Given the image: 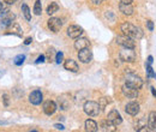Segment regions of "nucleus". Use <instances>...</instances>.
Segmentation results:
<instances>
[{"instance_id":"1","label":"nucleus","mask_w":156,"mask_h":132,"mask_svg":"<svg viewBox=\"0 0 156 132\" xmlns=\"http://www.w3.org/2000/svg\"><path fill=\"white\" fill-rule=\"evenodd\" d=\"M120 29H121V31H122V34L125 36H129V37L133 38V40L135 38H140L142 35H143L139 28H137V27H135L133 24H131L129 22L122 23L121 27H120Z\"/></svg>"},{"instance_id":"2","label":"nucleus","mask_w":156,"mask_h":132,"mask_svg":"<svg viewBox=\"0 0 156 132\" xmlns=\"http://www.w3.org/2000/svg\"><path fill=\"white\" fill-rule=\"evenodd\" d=\"M126 73V78H125V84L129 85V87H132V88H136V89H140L142 85H143V80L139 76H137L136 73H133L132 71H125Z\"/></svg>"},{"instance_id":"3","label":"nucleus","mask_w":156,"mask_h":132,"mask_svg":"<svg viewBox=\"0 0 156 132\" xmlns=\"http://www.w3.org/2000/svg\"><path fill=\"white\" fill-rule=\"evenodd\" d=\"M84 112L85 114H88L89 116H96L101 112V107L98 102H94V101H87L84 103Z\"/></svg>"},{"instance_id":"4","label":"nucleus","mask_w":156,"mask_h":132,"mask_svg":"<svg viewBox=\"0 0 156 132\" xmlns=\"http://www.w3.org/2000/svg\"><path fill=\"white\" fill-rule=\"evenodd\" d=\"M119 57H120V60L124 62H133L136 60V53L133 48H124L120 52Z\"/></svg>"},{"instance_id":"5","label":"nucleus","mask_w":156,"mask_h":132,"mask_svg":"<svg viewBox=\"0 0 156 132\" xmlns=\"http://www.w3.org/2000/svg\"><path fill=\"white\" fill-rule=\"evenodd\" d=\"M15 19H16V15L11 10H4V12L1 13V24L5 27H10Z\"/></svg>"},{"instance_id":"6","label":"nucleus","mask_w":156,"mask_h":132,"mask_svg":"<svg viewBox=\"0 0 156 132\" xmlns=\"http://www.w3.org/2000/svg\"><path fill=\"white\" fill-rule=\"evenodd\" d=\"M47 25H48V28H49L51 31H53V33H58L59 30L61 29V27H62V22H61V19L60 18L52 17V18L48 19Z\"/></svg>"},{"instance_id":"7","label":"nucleus","mask_w":156,"mask_h":132,"mask_svg":"<svg viewBox=\"0 0 156 132\" xmlns=\"http://www.w3.org/2000/svg\"><path fill=\"white\" fill-rule=\"evenodd\" d=\"M117 43L122 46L124 48H135V41L133 38L129 37V36H118Z\"/></svg>"},{"instance_id":"8","label":"nucleus","mask_w":156,"mask_h":132,"mask_svg":"<svg viewBox=\"0 0 156 132\" xmlns=\"http://www.w3.org/2000/svg\"><path fill=\"white\" fill-rule=\"evenodd\" d=\"M78 59L82 62L88 64L93 59V53H91V51H89V48H84V49H82V51L78 52Z\"/></svg>"},{"instance_id":"9","label":"nucleus","mask_w":156,"mask_h":132,"mask_svg":"<svg viewBox=\"0 0 156 132\" xmlns=\"http://www.w3.org/2000/svg\"><path fill=\"white\" fill-rule=\"evenodd\" d=\"M83 34V28L79 25H70L67 28V35L71 38H78Z\"/></svg>"},{"instance_id":"10","label":"nucleus","mask_w":156,"mask_h":132,"mask_svg":"<svg viewBox=\"0 0 156 132\" xmlns=\"http://www.w3.org/2000/svg\"><path fill=\"white\" fill-rule=\"evenodd\" d=\"M107 119L112 123V124H114L115 126L118 125H120L121 123H122V118H121V115L120 113L118 112L117 109H113V111H111L109 113H108V116H107Z\"/></svg>"},{"instance_id":"11","label":"nucleus","mask_w":156,"mask_h":132,"mask_svg":"<svg viewBox=\"0 0 156 132\" xmlns=\"http://www.w3.org/2000/svg\"><path fill=\"white\" fill-rule=\"evenodd\" d=\"M42 100H43V95L40 90H34V91H31V94L29 95V101L35 106L40 105L42 102Z\"/></svg>"},{"instance_id":"12","label":"nucleus","mask_w":156,"mask_h":132,"mask_svg":"<svg viewBox=\"0 0 156 132\" xmlns=\"http://www.w3.org/2000/svg\"><path fill=\"white\" fill-rule=\"evenodd\" d=\"M55 111H57V105H55L54 101L49 100V101H46L43 103V112H44V114L52 115V114L55 113Z\"/></svg>"},{"instance_id":"13","label":"nucleus","mask_w":156,"mask_h":132,"mask_svg":"<svg viewBox=\"0 0 156 132\" xmlns=\"http://www.w3.org/2000/svg\"><path fill=\"white\" fill-rule=\"evenodd\" d=\"M122 94L125 95L126 97H129V98H136L137 96H138V89L129 87V85L125 84L122 87Z\"/></svg>"},{"instance_id":"14","label":"nucleus","mask_w":156,"mask_h":132,"mask_svg":"<svg viewBox=\"0 0 156 132\" xmlns=\"http://www.w3.org/2000/svg\"><path fill=\"white\" fill-rule=\"evenodd\" d=\"M58 102H59L60 108L65 111V109L70 108V105H71V98H70L67 95H61V96H59Z\"/></svg>"},{"instance_id":"15","label":"nucleus","mask_w":156,"mask_h":132,"mask_svg":"<svg viewBox=\"0 0 156 132\" xmlns=\"http://www.w3.org/2000/svg\"><path fill=\"white\" fill-rule=\"evenodd\" d=\"M125 111L130 115H137L139 112V105L137 102H129L125 107Z\"/></svg>"},{"instance_id":"16","label":"nucleus","mask_w":156,"mask_h":132,"mask_svg":"<svg viewBox=\"0 0 156 132\" xmlns=\"http://www.w3.org/2000/svg\"><path fill=\"white\" fill-rule=\"evenodd\" d=\"M64 67H65V70L71 71V72H78V70H79L78 64L75 60H72V59H67V60L64 62Z\"/></svg>"},{"instance_id":"17","label":"nucleus","mask_w":156,"mask_h":132,"mask_svg":"<svg viewBox=\"0 0 156 132\" xmlns=\"http://www.w3.org/2000/svg\"><path fill=\"white\" fill-rule=\"evenodd\" d=\"M89 47V41L84 37H78L76 41H75V48L77 51H82L84 48H88Z\"/></svg>"},{"instance_id":"18","label":"nucleus","mask_w":156,"mask_h":132,"mask_svg":"<svg viewBox=\"0 0 156 132\" xmlns=\"http://www.w3.org/2000/svg\"><path fill=\"white\" fill-rule=\"evenodd\" d=\"M119 10H120V12H122V13L126 15V16H131V15L133 13V7H132L131 4H124V2H120V5H119Z\"/></svg>"},{"instance_id":"19","label":"nucleus","mask_w":156,"mask_h":132,"mask_svg":"<svg viewBox=\"0 0 156 132\" xmlns=\"http://www.w3.org/2000/svg\"><path fill=\"white\" fill-rule=\"evenodd\" d=\"M100 127H101V130H102V131H109V132L115 131V125H114V124H112L108 119H107V120L101 121Z\"/></svg>"},{"instance_id":"20","label":"nucleus","mask_w":156,"mask_h":132,"mask_svg":"<svg viewBox=\"0 0 156 132\" xmlns=\"http://www.w3.org/2000/svg\"><path fill=\"white\" fill-rule=\"evenodd\" d=\"M148 127L150 131H156V112H150V114H149Z\"/></svg>"},{"instance_id":"21","label":"nucleus","mask_w":156,"mask_h":132,"mask_svg":"<svg viewBox=\"0 0 156 132\" xmlns=\"http://www.w3.org/2000/svg\"><path fill=\"white\" fill-rule=\"evenodd\" d=\"M85 130L89 132H95L98 131V123L93 119H88L85 121Z\"/></svg>"},{"instance_id":"22","label":"nucleus","mask_w":156,"mask_h":132,"mask_svg":"<svg viewBox=\"0 0 156 132\" xmlns=\"http://www.w3.org/2000/svg\"><path fill=\"white\" fill-rule=\"evenodd\" d=\"M9 33H12V34H15V35H17V36H22V34H23V31H22L20 27L17 24V23H15V22L10 25Z\"/></svg>"},{"instance_id":"23","label":"nucleus","mask_w":156,"mask_h":132,"mask_svg":"<svg viewBox=\"0 0 156 132\" xmlns=\"http://www.w3.org/2000/svg\"><path fill=\"white\" fill-rule=\"evenodd\" d=\"M59 10V5L57 2H51L48 6H47V13L51 16V15H54L55 12H58Z\"/></svg>"},{"instance_id":"24","label":"nucleus","mask_w":156,"mask_h":132,"mask_svg":"<svg viewBox=\"0 0 156 132\" xmlns=\"http://www.w3.org/2000/svg\"><path fill=\"white\" fill-rule=\"evenodd\" d=\"M22 11H23V15H24V17H25L27 20H30L31 19V13H30V10H29L28 5L23 4L22 5Z\"/></svg>"},{"instance_id":"25","label":"nucleus","mask_w":156,"mask_h":132,"mask_svg":"<svg viewBox=\"0 0 156 132\" xmlns=\"http://www.w3.org/2000/svg\"><path fill=\"white\" fill-rule=\"evenodd\" d=\"M42 12V5H41V1L40 0H36L35 1V5H34V13L36 16H40Z\"/></svg>"},{"instance_id":"26","label":"nucleus","mask_w":156,"mask_h":132,"mask_svg":"<svg viewBox=\"0 0 156 132\" xmlns=\"http://www.w3.org/2000/svg\"><path fill=\"white\" fill-rule=\"evenodd\" d=\"M24 60H25V55H24V54H20V55H17V57L15 58L13 62H15V65L20 66V65H22V64L24 62Z\"/></svg>"},{"instance_id":"27","label":"nucleus","mask_w":156,"mask_h":132,"mask_svg":"<svg viewBox=\"0 0 156 132\" xmlns=\"http://www.w3.org/2000/svg\"><path fill=\"white\" fill-rule=\"evenodd\" d=\"M111 102V100H109V97H102L101 100H100V102H98V105H100V107H101V109H103L108 103Z\"/></svg>"},{"instance_id":"28","label":"nucleus","mask_w":156,"mask_h":132,"mask_svg":"<svg viewBox=\"0 0 156 132\" xmlns=\"http://www.w3.org/2000/svg\"><path fill=\"white\" fill-rule=\"evenodd\" d=\"M147 72H148V77H154V78H156V73H154V71H153V69H151V66H150L149 62L147 64Z\"/></svg>"},{"instance_id":"29","label":"nucleus","mask_w":156,"mask_h":132,"mask_svg":"<svg viewBox=\"0 0 156 132\" xmlns=\"http://www.w3.org/2000/svg\"><path fill=\"white\" fill-rule=\"evenodd\" d=\"M62 59H64V54H62V52H58V53H57V57H55V61H57V64H60V62L62 61Z\"/></svg>"},{"instance_id":"30","label":"nucleus","mask_w":156,"mask_h":132,"mask_svg":"<svg viewBox=\"0 0 156 132\" xmlns=\"http://www.w3.org/2000/svg\"><path fill=\"white\" fill-rule=\"evenodd\" d=\"M106 17H107L108 19H111L112 22L115 19V16H114V13H113L112 11H107V12H106Z\"/></svg>"},{"instance_id":"31","label":"nucleus","mask_w":156,"mask_h":132,"mask_svg":"<svg viewBox=\"0 0 156 132\" xmlns=\"http://www.w3.org/2000/svg\"><path fill=\"white\" fill-rule=\"evenodd\" d=\"M2 100H4V105L7 107V106L10 105V102H9V95H7V94L2 95Z\"/></svg>"},{"instance_id":"32","label":"nucleus","mask_w":156,"mask_h":132,"mask_svg":"<svg viewBox=\"0 0 156 132\" xmlns=\"http://www.w3.org/2000/svg\"><path fill=\"white\" fill-rule=\"evenodd\" d=\"M147 27H148L149 31H153L154 30V23H153V20H148L147 22Z\"/></svg>"},{"instance_id":"33","label":"nucleus","mask_w":156,"mask_h":132,"mask_svg":"<svg viewBox=\"0 0 156 132\" xmlns=\"http://www.w3.org/2000/svg\"><path fill=\"white\" fill-rule=\"evenodd\" d=\"M40 62H44V55L42 54V55H40L37 58V60H36V64H40Z\"/></svg>"},{"instance_id":"34","label":"nucleus","mask_w":156,"mask_h":132,"mask_svg":"<svg viewBox=\"0 0 156 132\" xmlns=\"http://www.w3.org/2000/svg\"><path fill=\"white\" fill-rule=\"evenodd\" d=\"M54 127H55L57 130H64V129H65V127H64L61 124H55V125H54Z\"/></svg>"},{"instance_id":"35","label":"nucleus","mask_w":156,"mask_h":132,"mask_svg":"<svg viewBox=\"0 0 156 132\" xmlns=\"http://www.w3.org/2000/svg\"><path fill=\"white\" fill-rule=\"evenodd\" d=\"M4 2H6L7 5H12V4L16 2V0H4Z\"/></svg>"},{"instance_id":"36","label":"nucleus","mask_w":156,"mask_h":132,"mask_svg":"<svg viewBox=\"0 0 156 132\" xmlns=\"http://www.w3.org/2000/svg\"><path fill=\"white\" fill-rule=\"evenodd\" d=\"M102 1H103V0H91V2H93L94 5H100Z\"/></svg>"},{"instance_id":"37","label":"nucleus","mask_w":156,"mask_h":132,"mask_svg":"<svg viewBox=\"0 0 156 132\" xmlns=\"http://www.w3.org/2000/svg\"><path fill=\"white\" fill-rule=\"evenodd\" d=\"M31 41H33V38L31 37H28L25 41H24V45H29V43H31Z\"/></svg>"},{"instance_id":"38","label":"nucleus","mask_w":156,"mask_h":132,"mask_svg":"<svg viewBox=\"0 0 156 132\" xmlns=\"http://www.w3.org/2000/svg\"><path fill=\"white\" fill-rule=\"evenodd\" d=\"M121 2H124V4H131L132 2V0H120Z\"/></svg>"},{"instance_id":"39","label":"nucleus","mask_w":156,"mask_h":132,"mask_svg":"<svg viewBox=\"0 0 156 132\" xmlns=\"http://www.w3.org/2000/svg\"><path fill=\"white\" fill-rule=\"evenodd\" d=\"M4 11V4L0 1V12H2Z\"/></svg>"},{"instance_id":"40","label":"nucleus","mask_w":156,"mask_h":132,"mask_svg":"<svg viewBox=\"0 0 156 132\" xmlns=\"http://www.w3.org/2000/svg\"><path fill=\"white\" fill-rule=\"evenodd\" d=\"M148 62H149V64H151V62H153V57H151V55L148 58Z\"/></svg>"},{"instance_id":"41","label":"nucleus","mask_w":156,"mask_h":132,"mask_svg":"<svg viewBox=\"0 0 156 132\" xmlns=\"http://www.w3.org/2000/svg\"><path fill=\"white\" fill-rule=\"evenodd\" d=\"M151 91H153V95L156 97V89H155V88H151Z\"/></svg>"}]
</instances>
